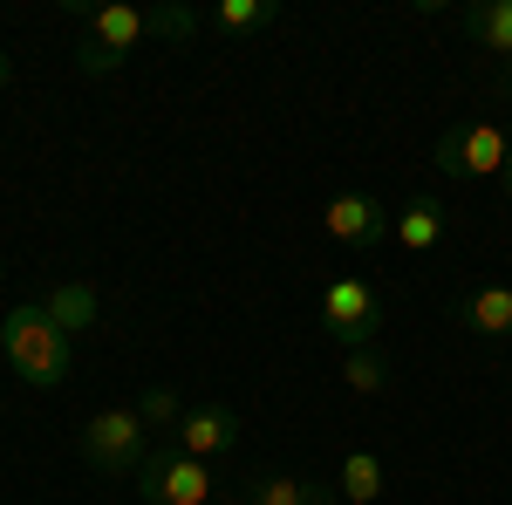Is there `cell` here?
Segmentation results:
<instances>
[{
    "mask_svg": "<svg viewBox=\"0 0 512 505\" xmlns=\"http://www.w3.org/2000/svg\"><path fill=\"white\" fill-rule=\"evenodd\" d=\"M0 355L14 362L21 383H35V389H62L76 376V342L48 321L41 301H21V308L0 321Z\"/></svg>",
    "mask_w": 512,
    "mask_h": 505,
    "instance_id": "1",
    "label": "cell"
},
{
    "mask_svg": "<svg viewBox=\"0 0 512 505\" xmlns=\"http://www.w3.org/2000/svg\"><path fill=\"white\" fill-rule=\"evenodd\" d=\"M76 451L96 471H110V478H137V465L151 458V430H144V417H137L130 403H110V410H96V417L82 424Z\"/></svg>",
    "mask_w": 512,
    "mask_h": 505,
    "instance_id": "2",
    "label": "cell"
},
{
    "mask_svg": "<svg viewBox=\"0 0 512 505\" xmlns=\"http://www.w3.org/2000/svg\"><path fill=\"white\" fill-rule=\"evenodd\" d=\"M137 499L144 505H212L219 478H212V465L185 458L178 444H151V458L137 465Z\"/></svg>",
    "mask_w": 512,
    "mask_h": 505,
    "instance_id": "3",
    "label": "cell"
},
{
    "mask_svg": "<svg viewBox=\"0 0 512 505\" xmlns=\"http://www.w3.org/2000/svg\"><path fill=\"white\" fill-rule=\"evenodd\" d=\"M321 328H328V342L342 355L376 349V335H383V301H376V287H369V280H328V287H321Z\"/></svg>",
    "mask_w": 512,
    "mask_h": 505,
    "instance_id": "4",
    "label": "cell"
},
{
    "mask_svg": "<svg viewBox=\"0 0 512 505\" xmlns=\"http://www.w3.org/2000/svg\"><path fill=\"white\" fill-rule=\"evenodd\" d=\"M512 157V137L499 123H451L444 137H437V171L444 178H499Z\"/></svg>",
    "mask_w": 512,
    "mask_h": 505,
    "instance_id": "5",
    "label": "cell"
},
{
    "mask_svg": "<svg viewBox=\"0 0 512 505\" xmlns=\"http://www.w3.org/2000/svg\"><path fill=\"white\" fill-rule=\"evenodd\" d=\"M321 233L335 239V246H383V239L396 233V219L383 212V198H369V192H335L328 205H321Z\"/></svg>",
    "mask_w": 512,
    "mask_h": 505,
    "instance_id": "6",
    "label": "cell"
},
{
    "mask_svg": "<svg viewBox=\"0 0 512 505\" xmlns=\"http://www.w3.org/2000/svg\"><path fill=\"white\" fill-rule=\"evenodd\" d=\"M151 35L137 7H96L89 14V48H82V76H110L137 41Z\"/></svg>",
    "mask_w": 512,
    "mask_h": 505,
    "instance_id": "7",
    "label": "cell"
},
{
    "mask_svg": "<svg viewBox=\"0 0 512 505\" xmlns=\"http://www.w3.org/2000/svg\"><path fill=\"white\" fill-rule=\"evenodd\" d=\"M171 444H178L185 458H198V465H212V458L239 451V410H226V403H198V410L178 417Z\"/></svg>",
    "mask_w": 512,
    "mask_h": 505,
    "instance_id": "8",
    "label": "cell"
},
{
    "mask_svg": "<svg viewBox=\"0 0 512 505\" xmlns=\"http://www.w3.org/2000/svg\"><path fill=\"white\" fill-rule=\"evenodd\" d=\"M458 321L472 328L478 342H506L512 335V287H499V280H492V287H472V294L458 301Z\"/></svg>",
    "mask_w": 512,
    "mask_h": 505,
    "instance_id": "9",
    "label": "cell"
},
{
    "mask_svg": "<svg viewBox=\"0 0 512 505\" xmlns=\"http://www.w3.org/2000/svg\"><path fill=\"white\" fill-rule=\"evenodd\" d=\"M458 28H465L478 48H492V55L512 62V0H472V7L458 14Z\"/></svg>",
    "mask_w": 512,
    "mask_h": 505,
    "instance_id": "10",
    "label": "cell"
},
{
    "mask_svg": "<svg viewBox=\"0 0 512 505\" xmlns=\"http://www.w3.org/2000/svg\"><path fill=\"white\" fill-rule=\"evenodd\" d=\"M41 308H48V321L76 342L82 328H96V287H89V280H62V287H48Z\"/></svg>",
    "mask_w": 512,
    "mask_h": 505,
    "instance_id": "11",
    "label": "cell"
},
{
    "mask_svg": "<svg viewBox=\"0 0 512 505\" xmlns=\"http://www.w3.org/2000/svg\"><path fill=\"white\" fill-rule=\"evenodd\" d=\"M239 499L246 505H342V492H328L315 478H253Z\"/></svg>",
    "mask_w": 512,
    "mask_h": 505,
    "instance_id": "12",
    "label": "cell"
},
{
    "mask_svg": "<svg viewBox=\"0 0 512 505\" xmlns=\"http://www.w3.org/2000/svg\"><path fill=\"white\" fill-rule=\"evenodd\" d=\"M396 239H403V253H431L444 239V198H410L396 219Z\"/></svg>",
    "mask_w": 512,
    "mask_h": 505,
    "instance_id": "13",
    "label": "cell"
},
{
    "mask_svg": "<svg viewBox=\"0 0 512 505\" xmlns=\"http://www.w3.org/2000/svg\"><path fill=\"white\" fill-rule=\"evenodd\" d=\"M335 492L349 505H376L383 499V458H376V451H349L342 471H335Z\"/></svg>",
    "mask_w": 512,
    "mask_h": 505,
    "instance_id": "14",
    "label": "cell"
},
{
    "mask_svg": "<svg viewBox=\"0 0 512 505\" xmlns=\"http://www.w3.org/2000/svg\"><path fill=\"white\" fill-rule=\"evenodd\" d=\"M212 21H219L226 35H260V28H274V21H280V0H219Z\"/></svg>",
    "mask_w": 512,
    "mask_h": 505,
    "instance_id": "15",
    "label": "cell"
},
{
    "mask_svg": "<svg viewBox=\"0 0 512 505\" xmlns=\"http://www.w3.org/2000/svg\"><path fill=\"white\" fill-rule=\"evenodd\" d=\"M342 383H349L355 396H383L390 369H383V355H376V349H349V355H342Z\"/></svg>",
    "mask_w": 512,
    "mask_h": 505,
    "instance_id": "16",
    "label": "cell"
},
{
    "mask_svg": "<svg viewBox=\"0 0 512 505\" xmlns=\"http://www.w3.org/2000/svg\"><path fill=\"white\" fill-rule=\"evenodd\" d=\"M144 28H151V35H164V41H185V35H198V14L171 0V7H151V14H144Z\"/></svg>",
    "mask_w": 512,
    "mask_h": 505,
    "instance_id": "17",
    "label": "cell"
},
{
    "mask_svg": "<svg viewBox=\"0 0 512 505\" xmlns=\"http://www.w3.org/2000/svg\"><path fill=\"white\" fill-rule=\"evenodd\" d=\"M137 417H144V430H151V424L178 430V396H171V389H144V403H137Z\"/></svg>",
    "mask_w": 512,
    "mask_h": 505,
    "instance_id": "18",
    "label": "cell"
},
{
    "mask_svg": "<svg viewBox=\"0 0 512 505\" xmlns=\"http://www.w3.org/2000/svg\"><path fill=\"white\" fill-rule=\"evenodd\" d=\"M7 82H14V62H7V55H0V89H7Z\"/></svg>",
    "mask_w": 512,
    "mask_h": 505,
    "instance_id": "19",
    "label": "cell"
},
{
    "mask_svg": "<svg viewBox=\"0 0 512 505\" xmlns=\"http://www.w3.org/2000/svg\"><path fill=\"white\" fill-rule=\"evenodd\" d=\"M499 185H506V198H512V157H506V171H499Z\"/></svg>",
    "mask_w": 512,
    "mask_h": 505,
    "instance_id": "20",
    "label": "cell"
},
{
    "mask_svg": "<svg viewBox=\"0 0 512 505\" xmlns=\"http://www.w3.org/2000/svg\"><path fill=\"white\" fill-rule=\"evenodd\" d=\"M506 89H512V62H506Z\"/></svg>",
    "mask_w": 512,
    "mask_h": 505,
    "instance_id": "21",
    "label": "cell"
}]
</instances>
